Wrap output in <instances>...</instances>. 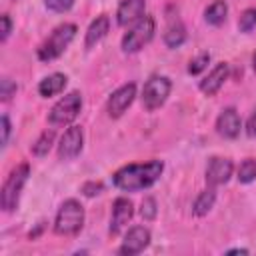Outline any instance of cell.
<instances>
[{"mask_svg":"<svg viewBox=\"0 0 256 256\" xmlns=\"http://www.w3.org/2000/svg\"><path fill=\"white\" fill-rule=\"evenodd\" d=\"M162 170H164V164L160 160H152L146 164H128V166H122L120 170H116L112 180H114L116 188L134 192V190L150 188L160 178Z\"/></svg>","mask_w":256,"mask_h":256,"instance_id":"1","label":"cell"},{"mask_svg":"<svg viewBox=\"0 0 256 256\" xmlns=\"http://www.w3.org/2000/svg\"><path fill=\"white\" fill-rule=\"evenodd\" d=\"M74 36H76V24H70V22L60 24V26L54 28L52 34L40 44V48H38V58H40L42 62H52V60H56L58 56L64 54V50L70 46V42L74 40Z\"/></svg>","mask_w":256,"mask_h":256,"instance_id":"2","label":"cell"},{"mask_svg":"<svg viewBox=\"0 0 256 256\" xmlns=\"http://www.w3.org/2000/svg\"><path fill=\"white\" fill-rule=\"evenodd\" d=\"M84 226V208L78 200L68 198L58 208L56 220H54V232L60 236H74Z\"/></svg>","mask_w":256,"mask_h":256,"instance_id":"3","label":"cell"},{"mask_svg":"<svg viewBox=\"0 0 256 256\" xmlns=\"http://www.w3.org/2000/svg\"><path fill=\"white\" fill-rule=\"evenodd\" d=\"M30 176V166L24 162V164H18L6 178L4 186H2V192H0V206L4 212H12L16 210L18 206V200H20V194H22V188L26 184Z\"/></svg>","mask_w":256,"mask_h":256,"instance_id":"4","label":"cell"},{"mask_svg":"<svg viewBox=\"0 0 256 256\" xmlns=\"http://www.w3.org/2000/svg\"><path fill=\"white\" fill-rule=\"evenodd\" d=\"M154 30H156V22L152 16L144 14L138 22L132 24V28L124 34L122 38V50L126 54H134L138 50H142L154 36Z\"/></svg>","mask_w":256,"mask_h":256,"instance_id":"5","label":"cell"},{"mask_svg":"<svg viewBox=\"0 0 256 256\" xmlns=\"http://www.w3.org/2000/svg\"><path fill=\"white\" fill-rule=\"evenodd\" d=\"M80 108H82V94L70 92L52 106V110L48 112V122L52 126H66L78 116Z\"/></svg>","mask_w":256,"mask_h":256,"instance_id":"6","label":"cell"},{"mask_svg":"<svg viewBox=\"0 0 256 256\" xmlns=\"http://www.w3.org/2000/svg\"><path fill=\"white\" fill-rule=\"evenodd\" d=\"M170 90H172V82L166 76H152L142 88V106L148 112L158 110L170 96Z\"/></svg>","mask_w":256,"mask_h":256,"instance_id":"7","label":"cell"},{"mask_svg":"<svg viewBox=\"0 0 256 256\" xmlns=\"http://www.w3.org/2000/svg\"><path fill=\"white\" fill-rule=\"evenodd\" d=\"M134 96H136V84L134 82L124 84L118 90H114L108 98V104H106V110H108L110 118H120L130 108V104L134 102Z\"/></svg>","mask_w":256,"mask_h":256,"instance_id":"8","label":"cell"},{"mask_svg":"<svg viewBox=\"0 0 256 256\" xmlns=\"http://www.w3.org/2000/svg\"><path fill=\"white\" fill-rule=\"evenodd\" d=\"M82 146H84L82 128L80 126H70L62 134L60 144H58V156H60V160H72V158H76L82 152Z\"/></svg>","mask_w":256,"mask_h":256,"instance_id":"9","label":"cell"},{"mask_svg":"<svg viewBox=\"0 0 256 256\" xmlns=\"http://www.w3.org/2000/svg\"><path fill=\"white\" fill-rule=\"evenodd\" d=\"M232 170H234V164L230 158L214 156V158H210V162L206 166V182L210 186H222L230 180Z\"/></svg>","mask_w":256,"mask_h":256,"instance_id":"10","label":"cell"},{"mask_svg":"<svg viewBox=\"0 0 256 256\" xmlns=\"http://www.w3.org/2000/svg\"><path fill=\"white\" fill-rule=\"evenodd\" d=\"M150 244V230L144 228V226H134L126 232L124 240H122V246L118 248L120 254H128V256H134V254H140L146 246Z\"/></svg>","mask_w":256,"mask_h":256,"instance_id":"11","label":"cell"},{"mask_svg":"<svg viewBox=\"0 0 256 256\" xmlns=\"http://www.w3.org/2000/svg\"><path fill=\"white\" fill-rule=\"evenodd\" d=\"M132 214H134V206L128 198L120 196L114 200L112 204V218H110V234L116 236L120 234V230L132 220Z\"/></svg>","mask_w":256,"mask_h":256,"instance_id":"12","label":"cell"},{"mask_svg":"<svg viewBox=\"0 0 256 256\" xmlns=\"http://www.w3.org/2000/svg\"><path fill=\"white\" fill-rule=\"evenodd\" d=\"M144 8H146V0H122L116 10L118 24L128 26V24L138 22L144 16Z\"/></svg>","mask_w":256,"mask_h":256,"instance_id":"13","label":"cell"},{"mask_svg":"<svg viewBox=\"0 0 256 256\" xmlns=\"http://www.w3.org/2000/svg\"><path fill=\"white\" fill-rule=\"evenodd\" d=\"M216 132L228 140L236 138L240 134V116L236 108H224L216 120Z\"/></svg>","mask_w":256,"mask_h":256,"instance_id":"14","label":"cell"},{"mask_svg":"<svg viewBox=\"0 0 256 256\" xmlns=\"http://www.w3.org/2000/svg\"><path fill=\"white\" fill-rule=\"evenodd\" d=\"M226 78H228V64H226V62H218V64L210 70V74L200 82V90H202L206 96H214V94L222 88V84L226 82Z\"/></svg>","mask_w":256,"mask_h":256,"instance_id":"15","label":"cell"},{"mask_svg":"<svg viewBox=\"0 0 256 256\" xmlns=\"http://www.w3.org/2000/svg\"><path fill=\"white\" fill-rule=\"evenodd\" d=\"M108 30H110V20H108V16H98L96 20H92V24L88 26V30H86V40H84V46L86 48H92V46H96L98 42H102V38L108 34Z\"/></svg>","mask_w":256,"mask_h":256,"instance_id":"16","label":"cell"},{"mask_svg":"<svg viewBox=\"0 0 256 256\" xmlns=\"http://www.w3.org/2000/svg\"><path fill=\"white\" fill-rule=\"evenodd\" d=\"M66 82H68V78H66L64 74L54 72V74H50V76H46V78L40 80V84H38V94L44 96V98L56 96V94H60V92L66 88Z\"/></svg>","mask_w":256,"mask_h":256,"instance_id":"17","label":"cell"},{"mask_svg":"<svg viewBox=\"0 0 256 256\" xmlns=\"http://www.w3.org/2000/svg\"><path fill=\"white\" fill-rule=\"evenodd\" d=\"M186 40V28L182 26L180 18H170L166 32H164V44L168 48H178Z\"/></svg>","mask_w":256,"mask_h":256,"instance_id":"18","label":"cell"},{"mask_svg":"<svg viewBox=\"0 0 256 256\" xmlns=\"http://www.w3.org/2000/svg\"><path fill=\"white\" fill-rule=\"evenodd\" d=\"M214 202H216V192H214V186H212V188H208V190H202V192L196 196V200H194V204H192V212H194L196 216H206V214L212 210Z\"/></svg>","mask_w":256,"mask_h":256,"instance_id":"19","label":"cell"},{"mask_svg":"<svg viewBox=\"0 0 256 256\" xmlns=\"http://www.w3.org/2000/svg\"><path fill=\"white\" fill-rule=\"evenodd\" d=\"M226 14H228V4L224 0H214L206 10H204V20L210 24V26H220L224 20H226Z\"/></svg>","mask_w":256,"mask_h":256,"instance_id":"20","label":"cell"},{"mask_svg":"<svg viewBox=\"0 0 256 256\" xmlns=\"http://www.w3.org/2000/svg\"><path fill=\"white\" fill-rule=\"evenodd\" d=\"M52 142H54V130H44L40 134V138L36 140V144L32 146V154L34 156H46L50 152Z\"/></svg>","mask_w":256,"mask_h":256,"instance_id":"21","label":"cell"},{"mask_svg":"<svg viewBox=\"0 0 256 256\" xmlns=\"http://www.w3.org/2000/svg\"><path fill=\"white\" fill-rule=\"evenodd\" d=\"M238 180L242 184H250L256 180V158H246L238 166Z\"/></svg>","mask_w":256,"mask_h":256,"instance_id":"22","label":"cell"},{"mask_svg":"<svg viewBox=\"0 0 256 256\" xmlns=\"http://www.w3.org/2000/svg\"><path fill=\"white\" fill-rule=\"evenodd\" d=\"M238 28H240V32H250L256 28V8H248L242 12V16L238 20Z\"/></svg>","mask_w":256,"mask_h":256,"instance_id":"23","label":"cell"},{"mask_svg":"<svg viewBox=\"0 0 256 256\" xmlns=\"http://www.w3.org/2000/svg\"><path fill=\"white\" fill-rule=\"evenodd\" d=\"M208 62H210V54L208 52H202L200 56H196L194 60H190V64H188V72L194 76V74H200L206 66H208Z\"/></svg>","mask_w":256,"mask_h":256,"instance_id":"24","label":"cell"},{"mask_svg":"<svg viewBox=\"0 0 256 256\" xmlns=\"http://www.w3.org/2000/svg\"><path fill=\"white\" fill-rule=\"evenodd\" d=\"M16 82H12L10 78H2L0 80V98L4 100V102H8L14 94H16Z\"/></svg>","mask_w":256,"mask_h":256,"instance_id":"25","label":"cell"},{"mask_svg":"<svg viewBox=\"0 0 256 256\" xmlns=\"http://www.w3.org/2000/svg\"><path fill=\"white\" fill-rule=\"evenodd\" d=\"M140 214L144 220H154L156 218V200L154 198H144L142 200V206H140Z\"/></svg>","mask_w":256,"mask_h":256,"instance_id":"26","label":"cell"},{"mask_svg":"<svg viewBox=\"0 0 256 256\" xmlns=\"http://www.w3.org/2000/svg\"><path fill=\"white\" fill-rule=\"evenodd\" d=\"M44 4L52 12H68L74 6V0H44Z\"/></svg>","mask_w":256,"mask_h":256,"instance_id":"27","label":"cell"},{"mask_svg":"<svg viewBox=\"0 0 256 256\" xmlns=\"http://www.w3.org/2000/svg\"><path fill=\"white\" fill-rule=\"evenodd\" d=\"M0 20H2V34H0V38H2V42H6L8 36H10V30H12V20H10L8 14H2Z\"/></svg>","mask_w":256,"mask_h":256,"instance_id":"28","label":"cell"},{"mask_svg":"<svg viewBox=\"0 0 256 256\" xmlns=\"http://www.w3.org/2000/svg\"><path fill=\"white\" fill-rule=\"evenodd\" d=\"M82 192H84L86 196L100 194V192H102V184H100V182H86V184L82 186Z\"/></svg>","mask_w":256,"mask_h":256,"instance_id":"29","label":"cell"},{"mask_svg":"<svg viewBox=\"0 0 256 256\" xmlns=\"http://www.w3.org/2000/svg\"><path fill=\"white\" fill-rule=\"evenodd\" d=\"M8 136H10V120H8V116L4 114V116H2V146L8 144Z\"/></svg>","mask_w":256,"mask_h":256,"instance_id":"30","label":"cell"},{"mask_svg":"<svg viewBox=\"0 0 256 256\" xmlns=\"http://www.w3.org/2000/svg\"><path fill=\"white\" fill-rule=\"evenodd\" d=\"M246 130H248L250 136L256 138V110H254V114L250 116V120H248V128H246Z\"/></svg>","mask_w":256,"mask_h":256,"instance_id":"31","label":"cell"},{"mask_svg":"<svg viewBox=\"0 0 256 256\" xmlns=\"http://www.w3.org/2000/svg\"><path fill=\"white\" fill-rule=\"evenodd\" d=\"M228 254H248L246 248H234V250H228Z\"/></svg>","mask_w":256,"mask_h":256,"instance_id":"32","label":"cell"},{"mask_svg":"<svg viewBox=\"0 0 256 256\" xmlns=\"http://www.w3.org/2000/svg\"><path fill=\"white\" fill-rule=\"evenodd\" d=\"M252 66H254V72H256V54H254V58H252Z\"/></svg>","mask_w":256,"mask_h":256,"instance_id":"33","label":"cell"}]
</instances>
